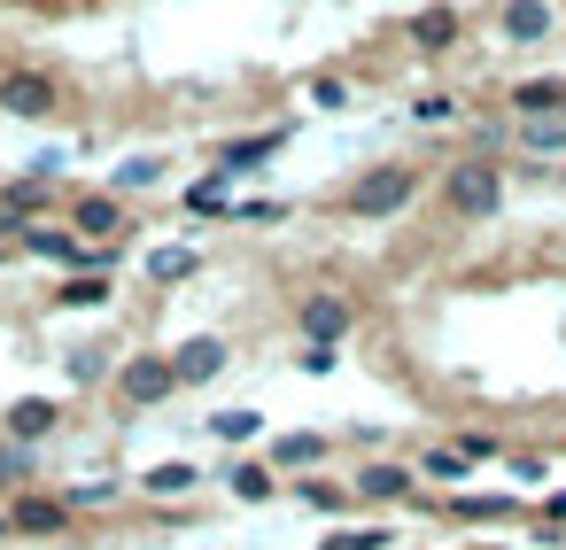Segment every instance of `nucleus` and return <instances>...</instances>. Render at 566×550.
Wrapping results in <instances>:
<instances>
[{
  "label": "nucleus",
  "mask_w": 566,
  "mask_h": 550,
  "mask_svg": "<svg viewBox=\"0 0 566 550\" xmlns=\"http://www.w3.org/2000/svg\"><path fill=\"white\" fill-rule=\"evenodd\" d=\"M465 465H473V457H465V449H427V473H434V480H458V473H465Z\"/></svg>",
  "instance_id": "24"
},
{
  "label": "nucleus",
  "mask_w": 566,
  "mask_h": 550,
  "mask_svg": "<svg viewBox=\"0 0 566 550\" xmlns=\"http://www.w3.org/2000/svg\"><path fill=\"white\" fill-rule=\"evenodd\" d=\"M318 449H326L318 434H287V442H280L272 457H280V465H318Z\"/></svg>",
  "instance_id": "19"
},
{
  "label": "nucleus",
  "mask_w": 566,
  "mask_h": 550,
  "mask_svg": "<svg viewBox=\"0 0 566 550\" xmlns=\"http://www.w3.org/2000/svg\"><path fill=\"white\" fill-rule=\"evenodd\" d=\"M411 117H419V125H450V102H442V94H427V102H419Z\"/></svg>",
  "instance_id": "26"
},
{
  "label": "nucleus",
  "mask_w": 566,
  "mask_h": 550,
  "mask_svg": "<svg viewBox=\"0 0 566 550\" xmlns=\"http://www.w3.org/2000/svg\"><path fill=\"white\" fill-rule=\"evenodd\" d=\"M9 527H17V519H0V535H9Z\"/></svg>",
  "instance_id": "29"
},
{
  "label": "nucleus",
  "mask_w": 566,
  "mask_h": 550,
  "mask_svg": "<svg viewBox=\"0 0 566 550\" xmlns=\"http://www.w3.org/2000/svg\"><path fill=\"white\" fill-rule=\"evenodd\" d=\"M78 233H125V210H117L109 194H86V202H78Z\"/></svg>",
  "instance_id": "12"
},
{
  "label": "nucleus",
  "mask_w": 566,
  "mask_h": 550,
  "mask_svg": "<svg viewBox=\"0 0 566 550\" xmlns=\"http://www.w3.org/2000/svg\"><path fill=\"white\" fill-rule=\"evenodd\" d=\"M411 40H419V47H450V40H458V17H450V9H419V17H411Z\"/></svg>",
  "instance_id": "11"
},
{
  "label": "nucleus",
  "mask_w": 566,
  "mask_h": 550,
  "mask_svg": "<svg viewBox=\"0 0 566 550\" xmlns=\"http://www.w3.org/2000/svg\"><path fill=\"white\" fill-rule=\"evenodd\" d=\"M156 171H164V163H156V156H140V163H125V171H117V179H125V187H148V179H156Z\"/></svg>",
  "instance_id": "27"
},
{
  "label": "nucleus",
  "mask_w": 566,
  "mask_h": 550,
  "mask_svg": "<svg viewBox=\"0 0 566 550\" xmlns=\"http://www.w3.org/2000/svg\"><path fill=\"white\" fill-rule=\"evenodd\" d=\"M17 527L48 535V527H63V504H55V496H24V504H17Z\"/></svg>",
  "instance_id": "14"
},
{
  "label": "nucleus",
  "mask_w": 566,
  "mask_h": 550,
  "mask_svg": "<svg viewBox=\"0 0 566 550\" xmlns=\"http://www.w3.org/2000/svg\"><path fill=\"white\" fill-rule=\"evenodd\" d=\"M527 148H535V156H543V148H566V117H535V125H527Z\"/></svg>",
  "instance_id": "21"
},
{
  "label": "nucleus",
  "mask_w": 566,
  "mask_h": 550,
  "mask_svg": "<svg viewBox=\"0 0 566 550\" xmlns=\"http://www.w3.org/2000/svg\"><path fill=\"white\" fill-rule=\"evenodd\" d=\"M195 488V465H156L148 473V496H187Z\"/></svg>",
  "instance_id": "17"
},
{
  "label": "nucleus",
  "mask_w": 566,
  "mask_h": 550,
  "mask_svg": "<svg viewBox=\"0 0 566 550\" xmlns=\"http://www.w3.org/2000/svg\"><path fill=\"white\" fill-rule=\"evenodd\" d=\"M349 496H357V488H334V480H303V504H311V511H342Z\"/></svg>",
  "instance_id": "20"
},
{
  "label": "nucleus",
  "mask_w": 566,
  "mask_h": 550,
  "mask_svg": "<svg viewBox=\"0 0 566 550\" xmlns=\"http://www.w3.org/2000/svg\"><path fill=\"white\" fill-rule=\"evenodd\" d=\"M171 364H179V380H187V388H202V380H218V372H226V341H218V334H195Z\"/></svg>",
  "instance_id": "6"
},
{
  "label": "nucleus",
  "mask_w": 566,
  "mask_h": 550,
  "mask_svg": "<svg viewBox=\"0 0 566 550\" xmlns=\"http://www.w3.org/2000/svg\"><path fill=\"white\" fill-rule=\"evenodd\" d=\"M148 272H156V279H187V272H195V248H156Z\"/></svg>",
  "instance_id": "18"
},
{
  "label": "nucleus",
  "mask_w": 566,
  "mask_h": 550,
  "mask_svg": "<svg viewBox=\"0 0 566 550\" xmlns=\"http://www.w3.org/2000/svg\"><path fill=\"white\" fill-rule=\"evenodd\" d=\"M504 40H543L551 32V0H504Z\"/></svg>",
  "instance_id": "9"
},
{
  "label": "nucleus",
  "mask_w": 566,
  "mask_h": 550,
  "mask_svg": "<svg viewBox=\"0 0 566 550\" xmlns=\"http://www.w3.org/2000/svg\"><path fill=\"white\" fill-rule=\"evenodd\" d=\"M24 465H32L24 449H0V480H24Z\"/></svg>",
  "instance_id": "28"
},
{
  "label": "nucleus",
  "mask_w": 566,
  "mask_h": 550,
  "mask_svg": "<svg viewBox=\"0 0 566 550\" xmlns=\"http://www.w3.org/2000/svg\"><path fill=\"white\" fill-rule=\"evenodd\" d=\"M349 488H357V496H373V504H388V496H411V473H403V465H365Z\"/></svg>",
  "instance_id": "10"
},
{
  "label": "nucleus",
  "mask_w": 566,
  "mask_h": 550,
  "mask_svg": "<svg viewBox=\"0 0 566 550\" xmlns=\"http://www.w3.org/2000/svg\"><path fill=\"white\" fill-rule=\"evenodd\" d=\"M24 241H32L40 256H55V264H109L102 248H86V241H71V233H55V225H32Z\"/></svg>",
  "instance_id": "8"
},
{
  "label": "nucleus",
  "mask_w": 566,
  "mask_h": 550,
  "mask_svg": "<svg viewBox=\"0 0 566 550\" xmlns=\"http://www.w3.org/2000/svg\"><path fill=\"white\" fill-rule=\"evenodd\" d=\"M102 295H109V287H102V279H71V287H63V295H55V303H63V310H94V303H102Z\"/></svg>",
  "instance_id": "22"
},
{
  "label": "nucleus",
  "mask_w": 566,
  "mask_h": 550,
  "mask_svg": "<svg viewBox=\"0 0 566 550\" xmlns=\"http://www.w3.org/2000/svg\"><path fill=\"white\" fill-rule=\"evenodd\" d=\"M558 102H566L558 78H527V86H512V109H558Z\"/></svg>",
  "instance_id": "13"
},
{
  "label": "nucleus",
  "mask_w": 566,
  "mask_h": 550,
  "mask_svg": "<svg viewBox=\"0 0 566 550\" xmlns=\"http://www.w3.org/2000/svg\"><path fill=\"white\" fill-rule=\"evenodd\" d=\"M55 419H63V411H55L48 395H24V403H9V419H0V426H9L17 442H40V434H48Z\"/></svg>",
  "instance_id": "7"
},
{
  "label": "nucleus",
  "mask_w": 566,
  "mask_h": 550,
  "mask_svg": "<svg viewBox=\"0 0 566 550\" xmlns=\"http://www.w3.org/2000/svg\"><path fill=\"white\" fill-rule=\"evenodd\" d=\"M326 550H388V527H334Z\"/></svg>",
  "instance_id": "15"
},
{
  "label": "nucleus",
  "mask_w": 566,
  "mask_h": 550,
  "mask_svg": "<svg viewBox=\"0 0 566 550\" xmlns=\"http://www.w3.org/2000/svg\"><path fill=\"white\" fill-rule=\"evenodd\" d=\"M171 388H179V364H171V357H133V364L117 372V403H125V411H148V403H164Z\"/></svg>",
  "instance_id": "2"
},
{
  "label": "nucleus",
  "mask_w": 566,
  "mask_h": 550,
  "mask_svg": "<svg viewBox=\"0 0 566 550\" xmlns=\"http://www.w3.org/2000/svg\"><path fill=\"white\" fill-rule=\"evenodd\" d=\"M558 117H566V102H558Z\"/></svg>",
  "instance_id": "30"
},
{
  "label": "nucleus",
  "mask_w": 566,
  "mask_h": 550,
  "mask_svg": "<svg viewBox=\"0 0 566 550\" xmlns=\"http://www.w3.org/2000/svg\"><path fill=\"white\" fill-rule=\"evenodd\" d=\"M272 156V140H241V148H226V171H249V163H264Z\"/></svg>",
  "instance_id": "25"
},
{
  "label": "nucleus",
  "mask_w": 566,
  "mask_h": 550,
  "mask_svg": "<svg viewBox=\"0 0 566 550\" xmlns=\"http://www.w3.org/2000/svg\"><path fill=\"white\" fill-rule=\"evenodd\" d=\"M256 426H264L256 411H218V419H210V434H218V442H249Z\"/></svg>",
  "instance_id": "16"
},
{
  "label": "nucleus",
  "mask_w": 566,
  "mask_h": 550,
  "mask_svg": "<svg viewBox=\"0 0 566 550\" xmlns=\"http://www.w3.org/2000/svg\"><path fill=\"white\" fill-rule=\"evenodd\" d=\"M233 496H241V504L272 496V473H264V465H241V473H233Z\"/></svg>",
  "instance_id": "23"
},
{
  "label": "nucleus",
  "mask_w": 566,
  "mask_h": 550,
  "mask_svg": "<svg viewBox=\"0 0 566 550\" xmlns=\"http://www.w3.org/2000/svg\"><path fill=\"white\" fill-rule=\"evenodd\" d=\"M342 334H349V303H342V295H311V303H303V341L334 349Z\"/></svg>",
  "instance_id": "5"
},
{
  "label": "nucleus",
  "mask_w": 566,
  "mask_h": 550,
  "mask_svg": "<svg viewBox=\"0 0 566 550\" xmlns=\"http://www.w3.org/2000/svg\"><path fill=\"white\" fill-rule=\"evenodd\" d=\"M0 117H55V86L40 71H9L0 78Z\"/></svg>",
  "instance_id": "3"
},
{
  "label": "nucleus",
  "mask_w": 566,
  "mask_h": 550,
  "mask_svg": "<svg viewBox=\"0 0 566 550\" xmlns=\"http://www.w3.org/2000/svg\"><path fill=\"white\" fill-rule=\"evenodd\" d=\"M442 194H450V210H458V218H496L504 179H496V163H458V171L442 179Z\"/></svg>",
  "instance_id": "1"
},
{
  "label": "nucleus",
  "mask_w": 566,
  "mask_h": 550,
  "mask_svg": "<svg viewBox=\"0 0 566 550\" xmlns=\"http://www.w3.org/2000/svg\"><path fill=\"white\" fill-rule=\"evenodd\" d=\"M411 187H419L411 171H373V179L349 194V210H357V218H388V210H403V202H411Z\"/></svg>",
  "instance_id": "4"
}]
</instances>
